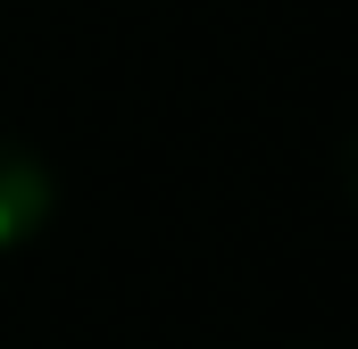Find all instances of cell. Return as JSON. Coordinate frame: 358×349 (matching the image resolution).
Returning <instances> with one entry per match:
<instances>
[{
  "mask_svg": "<svg viewBox=\"0 0 358 349\" xmlns=\"http://www.w3.org/2000/svg\"><path fill=\"white\" fill-rule=\"evenodd\" d=\"M50 216H59V174H50V158L34 142L0 133V258L34 250L50 233Z\"/></svg>",
  "mask_w": 358,
  "mask_h": 349,
  "instance_id": "1",
  "label": "cell"
}]
</instances>
